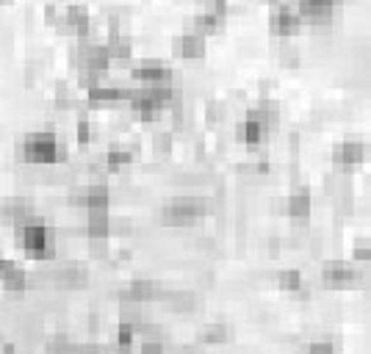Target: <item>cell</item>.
<instances>
[{
    "label": "cell",
    "mask_w": 371,
    "mask_h": 354,
    "mask_svg": "<svg viewBox=\"0 0 371 354\" xmlns=\"http://www.w3.org/2000/svg\"><path fill=\"white\" fill-rule=\"evenodd\" d=\"M20 155L25 163H34V166H48V163H59L67 158V149L64 144H59L53 131H36V133H28L25 142L20 147Z\"/></svg>",
    "instance_id": "6da1fadb"
},
{
    "label": "cell",
    "mask_w": 371,
    "mask_h": 354,
    "mask_svg": "<svg viewBox=\"0 0 371 354\" xmlns=\"http://www.w3.org/2000/svg\"><path fill=\"white\" fill-rule=\"evenodd\" d=\"M205 213H208L205 200H200V197H177V200H172V202H166L161 208V221L166 227H189V224L200 221Z\"/></svg>",
    "instance_id": "7a4b0ae2"
},
{
    "label": "cell",
    "mask_w": 371,
    "mask_h": 354,
    "mask_svg": "<svg viewBox=\"0 0 371 354\" xmlns=\"http://www.w3.org/2000/svg\"><path fill=\"white\" fill-rule=\"evenodd\" d=\"M17 233H20V244H22V249H25L31 258H36V260H48V258L56 255L53 233H50L39 219H34V221L17 227Z\"/></svg>",
    "instance_id": "3957f363"
},
{
    "label": "cell",
    "mask_w": 371,
    "mask_h": 354,
    "mask_svg": "<svg viewBox=\"0 0 371 354\" xmlns=\"http://www.w3.org/2000/svg\"><path fill=\"white\" fill-rule=\"evenodd\" d=\"M269 31L272 36H280L283 42L297 36L302 31V20H299L294 3H280V0H272V14H269Z\"/></svg>",
    "instance_id": "277c9868"
},
{
    "label": "cell",
    "mask_w": 371,
    "mask_h": 354,
    "mask_svg": "<svg viewBox=\"0 0 371 354\" xmlns=\"http://www.w3.org/2000/svg\"><path fill=\"white\" fill-rule=\"evenodd\" d=\"M338 3L341 0H297L294 8H297L302 25H313V28H327L333 20H335V11H338Z\"/></svg>",
    "instance_id": "5b68a950"
},
{
    "label": "cell",
    "mask_w": 371,
    "mask_h": 354,
    "mask_svg": "<svg viewBox=\"0 0 371 354\" xmlns=\"http://www.w3.org/2000/svg\"><path fill=\"white\" fill-rule=\"evenodd\" d=\"M56 28L67 36H75V39H86L89 31H92V17H89V8L80 6V3H70L61 8V17L56 22Z\"/></svg>",
    "instance_id": "8992f818"
},
{
    "label": "cell",
    "mask_w": 371,
    "mask_h": 354,
    "mask_svg": "<svg viewBox=\"0 0 371 354\" xmlns=\"http://www.w3.org/2000/svg\"><path fill=\"white\" fill-rule=\"evenodd\" d=\"M169 75H172V70H169L163 61H158V59H145V61H139V64L131 70V78H133L139 86H155V83L166 80Z\"/></svg>",
    "instance_id": "52a82bcc"
},
{
    "label": "cell",
    "mask_w": 371,
    "mask_h": 354,
    "mask_svg": "<svg viewBox=\"0 0 371 354\" xmlns=\"http://www.w3.org/2000/svg\"><path fill=\"white\" fill-rule=\"evenodd\" d=\"M172 53H175L177 59H186V61H200V59H205V39L197 36V34L183 31V34L172 42Z\"/></svg>",
    "instance_id": "ba28073f"
},
{
    "label": "cell",
    "mask_w": 371,
    "mask_h": 354,
    "mask_svg": "<svg viewBox=\"0 0 371 354\" xmlns=\"http://www.w3.org/2000/svg\"><path fill=\"white\" fill-rule=\"evenodd\" d=\"M333 161H335V166H341V169L349 172V169H355V166H361L366 161V144L341 142L333 149Z\"/></svg>",
    "instance_id": "9c48e42d"
},
{
    "label": "cell",
    "mask_w": 371,
    "mask_h": 354,
    "mask_svg": "<svg viewBox=\"0 0 371 354\" xmlns=\"http://www.w3.org/2000/svg\"><path fill=\"white\" fill-rule=\"evenodd\" d=\"M222 28H224V17L211 14V11H200L197 17L186 20V31H189V34H197V36H203V39L219 34Z\"/></svg>",
    "instance_id": "30bf717a"
},
{
    "label": "cell",
    "mask_w": 371,
    "mask_h": 354,
    "mask_svg": "<svg viewBox=\"0 0 371 354\" xmlns=\"http://www.w3.org/2000/svg\"><path fill=\"white\" fill-rule=\"evenodd\" d=\"M86 233H89V241H108V235H111V213L106 208L86 211Z\"/></svg>",
    "instance_id": "8fae6325"
},
{
    "label": "cell",
    "mask_w": 371,
    "mask_h": 354,
    "mask_svg": "<svg viewBox=\"0 0 371 354\" xmlns=\"http://www.w3.org/2000/svg\"><path fill=\"white\" fill-rule=\"evenodd\" d=\"M355 277H358L355 269L349 263H341V260H330L321 269V280H324V285H330V288H344V285L355 283Z\"/></svg>",
    "instance_id": "7c38bea8"
},
{
    "label": "cell",
    "mask_w": 371,
    "mask_h": 354,
    "mask_svg": "<svg viewBox=\"0 0 371 354\" xmlns=\"http://www.w3.org/2000/svg\"><path fill=\"white\" fill-rule=\"evenodd\" d=\"M235 133H238V139L247 144L249 149H258L261 144L269 139V131H266V128H263L255 117H249V114H247V117H244V122L235 128Z\"/></svg>",
    "instance_id": "4fadbf2b"
},
{
    "label": "cell",
    "mask_w": 371,
    "mask_h": 354,
    "mask_svg": "<svg viewBox=\"0 0 371 354\" xmlns=\"http://www.w3.org/2000/svg\"><path fill=\"white\" fill-rule=\"evenodd\" d=\"M310 189L307 186H297L294 191H291V197H289V202H286V213L294 219V221H307V216H310Z\"/></svg>",
    "instance_id": "5bb4252c"
},
{
    "label": "cell",
    "mask_w": 371,
    "mask_h": 354,
    "mask_svg": "<svg viewBox=\"0 0 371 354\" xmlns=\"http://www.w3.org/2000/svg\"><path fill=\"white\" fill-rule=\"evenodd\" d=\"M103 47H106V56H108V61H111V64H114V61H131V56H133L131 36H125V34L106 36Z\"/></svg>",
    "instance_id": "9a60e30c"
},
{
    "label": "cell",
    "mask_w": 371,
    "mask_h": 354,
    "mask_svg": "<svg viewBox=\"0 0 371 354\" xmlns=\"http://www.w3.org/2000/svg\"><path fill=\"white\" fill-rule=\"evenodd\" d=\"M155 296H161V285L155 283V280H133V283L128 285V293H125V299L136 302V304L150 302Z\"/></svg>",
    "instance_id": "2e32d148"
},
{
    "label": "cell",
    "mask_w": 371,
    "mask_h": 354,
    "mask_svg": "<svg viewBox=\"0 0 371 354\" xmlns=\"http://www.w3.org/2000/svg\"><path fill=\"white\" fill-rule=\"evenodd\" d=\"M53 277H56V285H61V288H80V285H86V269H80V266H61Z\"/></svg>",
    "instance_id": "e0dca14e"
},
{
    "label": "cell",
    "mask_w": 371,
    "mask_h": 354,
    "mask_svg": "<svg viewBox=\"0 0 371 354\" xmlns=\"http://www.w3.org/2000/svg\"><path fill=\"white\" fill-rule=\"evenodd\" d=\"M133 158H136V149H133V147H111V149L106 152V166L114 172V169H119V166L133 163Z\"/></svg>",
    "instance_id": "ac0fdd59"
},
{
    "label": "cell",
    "mask_w": 371,
    "mask_h": 354,
    "mask_svg": "<svg viewBox=\"0 0 371 354\" xmlns=\"http://www.w3.org/2000/svg\"><path fill=\"white\" fill-rule=\"evenodd\" d=\"M166 299H169V307H172V310H180V313L197 307V296H194L191 290H175V293H169Z\"/></svg>",
    "instance_id": "d6986e66"
},
{
    "label": "cell",
    "mask_w": 371,
    "mask_h": 354,
    "mask_svg": "<svg viewBox=\"0 0 371 354\" xmlns=\"http://www.w3.org/2000/svg\"><path fill=\"white\" fill-rule=\"evenodd\" d=\"M227 335H230V330H227V324H222V321L208 324V327L203 330V341H205V344H211V346H217V344H227Z\"/></svg>",
    "instance_id": "ffe728a7"
},
{
    "label": "cell",
    "mask_w": 371,
    "mask_h": 354,
    "mask_svg": "<svg viewBox=\"0 0 371 354\" xmlns=\"http://www.w3.org/2000/svg\"><path fill=\"white\" fill-rule=\"evenodd\" d=\"M56 105H59L61 111H67V108H75V105H78L67 83H59V86H56Z\"/></svg>",
    "instance_id": "44dd1931"
},
{
    "label": "cell",
    "mask_w": 371,
    "mask_h": 354,
    "mask_svg": "<svg viewBox=\"0 0 371 354\" xmlns=\"http://www.w3.org/2000/svg\"><path fill=\"white\" fill-rule=\"evenodd\" d=\"M172 144H175V139H172V133H169V131H158V133L152 136V147H155V152H158V155L172 152Z\"/></svg>",
    "instance_id": "7402d4cb"
},
{
    "label": "cell",
    "mask_w": 371,
    "mask_h": 354,
    "mask_svg": "<svg viewBox=\"0 0 371 354\" xmlns=\"http://www.w3.org/2000/svg\"><path fill=\"white\" fill-rule=\"evenodd\" d=\"M280 288H286V290H299V288H302V274H299L297 269L280 272Z\"/></svg>",
    "instance_id": "603a6c76"
},
{
    "label": "cell",
    "mask_w": 371,
    "mask_h": 354,
    "mask_svg": "<svg viewBox=\"0 0 371 354\" xmlns=\"http://www.w3.org/2000/svg\"><path fill=\"white\" fill-rule=\"evenodd\" d=\"M75 136H78V144H80V147L92 142V122H89L86 117H78V125H75Z\"/></svg>",
    "instance_id": "cb8c5ba5"
},
{
    "label": "cell",
    "mask_w": 371,
    "mask_h": 354,
    "mask_svg": "<svg viewBox=\"0 0 371 354\" xmlns=\"http://www.w3.org/2000/svg\"><path fill=\"white\" fill-rule=\"evenodd\" d=\"M280 61L283 67H297L299 64V50L291 42H283V50H280Z\"/></svg>",
    "instance_id": "d4e9b609"
},
{
    "label": "cell",
    "mask_w": 371,
    "mask_h": 354,
    "mask_svg": "<svg viewBox=\"0 0 371 354\" xmlns=\"http://www.w3.org/2000/svg\"><path fill=\"white\" fill-rule=\"evenodd\" d=\"M117 346H119L122 352H128V349L133 346V327L119 324V332H117Z\"/></svg>",
    "instance_id": "484cf974"
},
{
    "label": "cell",
    "mask_w": 371,
    "mask_h": 354,
    "mask_svg": "<svg viewBox=\"0 0 371 354\" xmlns=\"http://www.w3.org/2000/svg\"><path fill=\"white\" fill-rule=\"evenodd\" d=\"M205 108H208V122H211V125H214V122H222V117H224V103L208 100V103H205Z\"/></svg>",
    "instance_id": "4316f807"
},
{
    "label": "cell",
    "mask_w": 371,
    "mask_h": 354,
    "mask_svg": "<svg viewBox=\"0 0 371 354\" xmlns=\"http://www.w3.org/2000/svg\"><path fill=\"white\" fill-rule=\"evenodd\" d=\"M203 11H211V14L227 17V0H203Z\"/></svg>",
    "instance_id": "83f0119b"
},
{
    "label": "cell",
    "mask_w": 371,
    "mask_h": 354,
    "mask_svg": "<svg viewBox=\"0 0 371 354\" xmlns=\"http://www.w3.org/2000/svg\"><path fill=\"white\" fill-rule=\"evenodd\" d=\"M333 352V341L330 338H316L310 344V354H330Z\"/></svg>",
    "instance_id": "f1b7e54d"
},
{
    "label": "cell",
    "mask_w": 371,
    "mask_h": 354,
    "mask_svg": "<svg viewBox=\"0 0 371 354\" xmlns=\"http://www.w3.org/2000/svg\"><path fill=\"white\" fill-rule=\"evenodd\" d=\"M89 249H92L94 258H103V255L108 252V244H106V241H89Z\"/></svg>",
    "instance_id": "f546056e"
},
{
    "label": "cell",
    "mask_w": 371,
    "mask_h": 354,
    "mask_svg": "<svg viewBox=\"0 0 371 354\" xmlns=\"http://www.w3.org/2000/svg\"><path fill=\"white\" fill-rule=\"evenodd\" d=\"M371 252H369V244L366 241H361L358 246H355V260H369Z\"/></svg>",
    "instance_id": "4dcf8cb0"
},
{
    "label": "cell",
    "mask_w": 371,
    "mask_h": 354,
    "mask_svg": "<svg viewBox=\"0 0 371 354\" xmlns=\"http://www.w3.org/2000/svg\"><path fill=\"white\" fill-rule=\"evenodd\" d=\"M8 3H11V0H0V6H8Z\"/></svg>",
    "instance_id": "1f68e13d"
},
{
    "label": "cell",
    "mask_w": 371,
    "mask_h": 354,
    "mask_svg": "<svg viewBox=\"0 0 371 354\" xmlns=\"http://www.w3.org/2000/svg\"><path fill=\"white\" fill-rule=\"evenodd\" d=\"M180 354H194V352H191V349H186V352H180Z\"/></svg>",
    "instance_id": "d6a6232c"
}]
</instances>
